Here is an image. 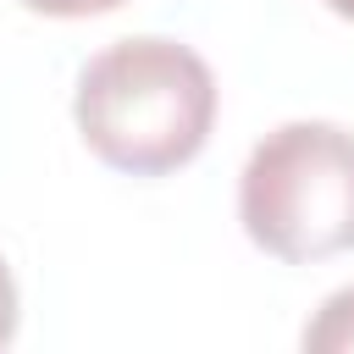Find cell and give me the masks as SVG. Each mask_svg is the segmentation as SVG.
I'll use <instances>...</instances> for the list:
<instances>
[{
    "label": "cell",
    "mask_w": 354,
    "mask_h": 354,
    "mask_svg": "<svg viewBox=\"0 0 354 354\" xmlns=\"http://www.w3.org/2000/svg\"><path fill=\"white\" fill-rule=\"evenodd\" d=\"M72 116L105 166L160 177L199 155L216 122V77L205 55L177 39H116L77 72Z\"/></svg>",
    "instance_id": "cell-1"
},
{
    "label": "cell",
    "mask_w": 354,
    "mask_h": 354,
    "mask_svg": "<svg viewBox=\"0 0 354 354\" xmlns=\"http://www.w3.org/2000/svg\"><path fill=\"white\" fill-rule=\"evenodd\" d=\"M238 216L277 260H321L354 249V133L332 122L271 127L243 166Z\"/></svg>",
    "instance_id": "cell-2"
},
{
    "label": "cell",
    "mask_w": 354,
    "mask_h": 354,
    "mask_svg": "<svg viewBox=\"0 0 354 354\" xmlns=\"http://www.w3.org/2000/svg\"><path fill=\"white\" fill-rule=\"evenodd\" d=\"M304 348H315V354H348L354 348V288L332 293L315 310V321L304 326Z\"/></svg>",
    "instance_id": "cell-3"
},
{
    "label": "cell",
    "mask_w": 354,
    "mask_h": 354,
    "mask_svg": "<svg viewBox=\"0 0 354 354\" xmlns=\"http://www.w3.org/2000/svg\"><path fill=\"white\" fill-rule=\"evenodd\" d=\"M22 6H33L44 17H88V11H111L122 0H22Z\"/></svg>",
    "instance_id": "cell-4"
},
{
    "label": "cell",
    "mask_w": 354,
    "mask_h": 354,
    "mask_svg": "<svg viewBox=\"0 0 354 354\" xmlns=\"http://www.w3.org/2000/svg\"><path fill=\"white\" fill-rule=\"evenodd\" d=\"M11 332H17V282L0 260V343H11Z\"/></svg>",
    "instance_id": "cell-5"
},
{
    "label": "cell",
    "mask_w": 354,
    "mask_h": 354,
    "mask_svg": "<svg viewBox=\"0 0 354 354\" xmlns=\"http://www.w3.org/2000/svg\"><path fill=\"white\" fill-rule=\"evenodd\" d=\"M332 11H343V17H354V0H326Z\"/></svg>",
    "instance_id": "cell-6"
}]
</instances>
